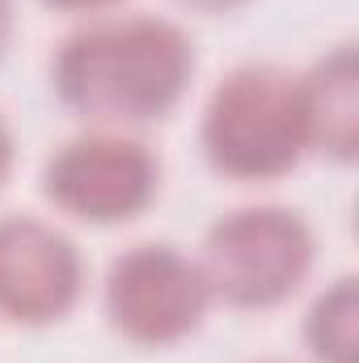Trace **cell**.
<instances>
[{
    "label": "cell",
    "mask_w": 359,
    "mask_h": 363,
    "mask_svg": "<svg viewBox=\"0 0 359 363\" xmlns=\"http://www.w3.org/2000/svg\"><path fill=\"white\" fill-rule=\"evenodd\" d=\"M194 38L174 17L114 13L72 30L51 55V93L93 127H144L182 106Z\"/></svg>",
    "instance_id": "1"
},
{
    "label": "cell",
    "mask_w": 359,
    "mask_h": 363,
    "mask_svg": "<svg viewBox=\"0 0 359 363\" xmlns=\"http://www.w3.org/2000/svg\"><path fill=\"white\" fill-rule=\"evenodd\" d=\"M203 157L233 182H275L292 174L309 152L300 72L279 64L233 68L203 106Z\"/></svg>",
    "instance_id": "2"
},
{
    "label": "cell",
    "mask_w": 359,
    "mask_h": 363,
    "mask_svg": "<svg viewBox=\"0 0 359 363\" xmlns=\"http://www.w3.org/2000/svg\"><path fill=\"white\" fill-rule=\"evenodd\" d=\"M317 262V237L292 207H237L220 216L207 237L199 267L211 296L228 308H279L292 300Z\"/></svg>",
    "instance_id": "3"
},
{
    "label": "cell",
    "mask_w": 359,
    "mask_h": 363,
    "mask_svg": "<svg viewBox=\"0 0 359 363\" xmlns=\"http://www.w3.org/2000/svg\"><path fill=\"white\" fill-rule=\"evenodd\" d=\"M161 190L157 152L118 127H93L60 144L43 165V194L81 224H127L153 207Z\"/></svg>",
    "instance_id": "4"
},
{
    "label": "cell",
    "mask_w": 359,
    "mask_h": 363,
    "mask_svg": "<svg viewBox=\"0 0 359 363\" xmlns=\"http://www.w3.org/2000/svg\"><path fill=\"white\" fill-rule=\"evenodd\" d=\"M216 304L211 283L186 250L144 241L118 254L101 283V308L114 334L136 347H174L190 338Z\"/></svg>",
    "instance_id": "5"
},
{
    "label": "cell",
    "mask_w": 359,
    "mask_h": 363,
    "mask_svg": "<svg viewBox=\"0 0 359 363\" xmlns=\"http://www.w3.org/2000/svg\"><path fill=\"white\" fill-rule=\"evenodd\" d=\"M85 291L77 241L38 216H0V317L17 325L64 321Z\"/></svg>",
    "instance_id": "6"
},
{
    "label": "cell",
    "mask_w": 359,
    "mask_h": 363,
    "mask_svg": "<svg viewBox=\"0 0 359 363\" xmlns=\"http://www.w3.org/2000/svg\"><path fill=\"white\" fill-rule=\"evenodd\" d=\"M300 101L309 127V152L355 161L359 152V64L355 47L338 43L309 72H300Z\"/></svg>",
    "instance_id": "7"
},
{
    "label": "cell",
    "mask_w": 359,
    "mask_h": 363,
    "mask_svg": "<svg viewBox=\"0 0 359 363\" xmlns=\"http://www.w3.org/2000/svg\"><path fill=\"white\" fill-rule=\"evenodd\" d=\"M304 347L313 363H355L359 355V287L355 274L334 279L304 317Z\"/></svg>",
    "instance_id": "8"
},
{
    "label": "cell",
    "mask_w": 359,
    "mask_h": 363,
    "mask_svg": "<svg viewBox=\"0 0 359 363\" xmlns=\"http://www.w3.org/2000/svg\"><path fill=\"white\" fill-rule=\"evenodd\" d=\"M43 4H51L60 13H106V9H114L123 0H43Z\"/></svg>",
    "instance_id": "9"
},
{
    "label": "cell",
    "mask_w": 359,
    "mask_h": 363,
    "mask_svg": "<svg viewBox=\"0 0 359 363\" xmlns=\"http://www.w3.org/2000/svg\"><path fill=\"white\" fill-rule=\"evenodd\" d=\"M13 157H17V144H13V131H9V123H4V114H0V186L13 174Z\"/></svg>",
    "instance_id": "10"
},
{
    "label": "cell",
    "mask_w": 359,
    "mask_h": 363,
    "mask_svg": "<svg viewBox=\"0 0 359 363\" xmlns=\"http://www.w3.org/2000/svg\"><path fill=\"white\" fill-rule=\"evenodd\" d=\"M182 4L194 9V13H233V9H241L250 0H182Z\"/></svg>",
    "instance_id": "11"
},
{
    "label": "cell",
    "mask_w": 359,
    "mask_h": 363,
    "mask_svg": "<svg viewBox=\"0 0 359 363\" xmlns=\"http://www.w3.org/2000/svg\"><path fill=\"white\" fill-rule=\"evenodd\" d=\"M13 26H17L13 0H0V55H4V51H9V43H13Z\"/></svg>",
    "instance_id": "12"
},
{
    "label": "cell",
    "mask_w": 359,
    "mask_h": 363,
    "mask_svg": "<svg viewBox=\"0 0 359 363\" xmlns=\"http://www.w3.org/2000/svg\"><path fill=\"white\" fill-rule=\"evenodd\" d=\"M258 363H292V359H258Z\"/></svg>",
    "instance_id": "13"
}]
</instances>
